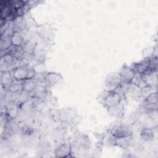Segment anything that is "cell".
I'll return each mask as SVG.
<instances>
[{"mask_svg":"<svg viewBox=\"0 0 158 158\" xmlns=\"http://www.w3.org/2000/svg\"><path fill=\"white\" fill-rule=\"evenodd\" d=\"M123 100L125 99L115 90H104L99 94L98 97L99 102L107 109L118 105Z\"/></svg>","mask_w":158,"mask_h":158,"instance_id":"1","label":"cell"},{"mask_svg":"<svg viewBox=\"0 0 158 158\" xmlns=\"http://www.w3.org/2000/svg\"><path fill=\"white\" fill-rule=\"evenodd\" d=\"M14 80L24 81L35 77L36 72L35 69L28 65H22L14 69L12 71Z\"/></svg>","mask_w":158,"mask_h":158,"instance_id":"2","label":"cell"},{"mask_svg":"<svg viewBox=\"0 0 158 158\" xmlns=\"http://www.w3.org/2000/svg\"><path fill=\"white\" fill-rule=\"evenodd\" d=\"M13 55L10 54H5L1 56V71H12L14 69L18 67L17 64L20 63Z\"/></svg>","mask_w":158,"mask_h":158,"instance_id":"3","label":"cell"},{"mask_svg":"<svg viewBox=\"0 0 158 158\" xmlns=\"http://www.w3.org/2000/svg\"><path fill=\"white\" fill-rule=\"evenodd\" d=\"M109 131L115 138L131 136L133 135L131 128L129 126L123 123L113 125L110 129H109Z\"/></svg>","mask_w":158,"mask_h":158,"instance_id":"4","label":"cell"},{"mask_svg":"<svg viewBox=\"0 0 158 158\" xmlns=\"http://www.w3.org/2000/svg\"><path fill=\"white\" fill-rule=\"evenodd\" d=\"M157 104H158V99H157V91L153 92L148 97L144 99L142 107L144 109L146 112H150L152 111L157 110Z\"/></svg>","mask_w":158,"mask_h":158,"instance_id":"5","label":"cell"},{"mask_svg":"<svg viewBox=\"0 0 158 158\" xmlns=\"http://www.w3.org/2000/svg\"><path fill=\"white\" fill-rule=\"evenodd\" d=\"M48 85L45 81L38 82L35 89L30 94V96L38 101L44 100L48 95Z\"/></svg>","mask_w":158,"mask_h":158,"instance_id":"6","label":"cell"},{"mask_svg":"<svg viewBox=\"0 0 158 158\" xmlns=\"http://www.w3.org/2000/svg\"><path fill=\"white\" fill-rule=\"evenodd\" d=\"M72 151V144L69 143H62L59 145L54 151L55 157H69L71 156Z\"/></svg>","mask_w":158,"mask_h":158,"instance_id":"7","label":"cell"},{"mask_svg":"<svg viewBox=\"0 0 158 158\" xmlns=\"http://www.w3.org/2000/svg\"><path fill=\"white\" fill-rule=\"evenodd\" d=\"M118 73L122 80V82L124 83H131V80L135 75L130 66L127 65L126 64H124L122 66Z\"/></svg>","mask_w":158,"mask_h":158,"instance_id":"8","label":"cell"},{"mask_svg":"<svg viewBox=\"0 0 158 158\" xmlns=\"http://www.w3.org/2000/svg\"><path fill=\"white\" fill-rule=\"evenodd\" d=\"M121 83L122 80L118 72L109 73L106 79V85L108 90H114Z\"/></svg>","mask_w":158,"mask_h":158,"instance_id":"9","label":"cell"},{"mask_svg":"<svg viewBox=\"0 0 158 158\" xmlns=\"http://www.w3.org/2000/svg\"><path fill=\"white\" fill-rule=\"evenodd\" d=\"M149 66V57H147L138 62L133 63L130 67L133 69L135 74L142 75L148 70Z\"/></svg>","mask_w":158,"mask_h":158,"instance_id":"10","label":"cell"},{"mask_svg":"<svg viewBox=\"0 0 158 158\" xmlns=\"http://www.w3.org/2000/svg\"><path fill=\"white\" fill-rule=\"evenodd\" d=\"M143 80L146 85L157 87V71L147 70L141 75Z\"/></svg>","mask_w":158,"mask_h":158,"instance_id":"11","label":"cell"},{"mask_svg":"<svg viewBox=\"0 0 158 158\" xmlns=\"http://www.w3.org/2000/svg\"><path fill=\"white\" fill-rule=\"evenodd\" d=\"M6 107V114L9 119H15L20 114V106L15 102H7V104L4 105Z\"/></svg>","mask_w":158,"mask_h":158,"instance_id":"12","label":"cell"},{"mask_svg":"<svg viewBox=\"0 0 158 158\" xmlns=\"http://www.w3.org/2000/svg\"><path fill=\"white\" fill-rule=\"evenodd\" d=\"M14 81V80L12 77L11 71H9V70L1 71V85L3 89L7 90V89L11 85V84L13 83Z\"/></svg>","mask_w":158,"mask_h":158,"instance_id":"13","label":"cell"},{"mask_svg":"<svg viewBox=\"0 0 158 158\" xmlns=\"http://www.w3.org/2000/svg\"><path fill=\"white\" fill-rule=\"evenodd\" d=\"M63 79L62 76L58 73L56 72H46L45 73V81L46 82L48 86H52Z\"/></svg>","mask_w":158,"mask_h":158,"instance_id":"14","label":"cell"},{"mask_svg":"<svg viewBox=\"0 0 158 158\" xmlns=\"http://www.w3.org/2000/svg\"><path fill=\"white\" fill-rule=\"evenodd\" d=\"M132 135L120 138H116L115 139V146H118L125 150L128 149V148H130L132 145Z\"/></svg>","mask_w":158,"mask_h":158,"instance_id":"15","label":"cell"},{"mask_svg":"<svg viewBox=\"0 0 158 158\" xmlns=\"http://www.w3.org/2000/svg\"><path fill=\"white\" fill-rule=\"evenodd\" d=\"M140 136L142 140L144 142H151L155 137L154 128L151 127H143L140 132Z\"/></svg>","mask_w":158,"mask_h":158,"instance_id":"16","label":"cell"},{"mask_svg":"<svg viewBox=\"0 0 158 158\" xmlns=\"http://www.w3.org/2000/svg\"><path fill=\"white\" fill-rule=\"evenodd\" d=\"M25 37L22 34V32L14 31L11 36V43L12 46L20 47L25 43Z\"/></svg>","mask_w":158,"mask_h":158,"instance_id":"17","label":"cell"},{"mask_svg":"<svg viewBox=\"0 0 158 158\" xmlns=\"http://www.w3.org/2000/svg\"><path fill=\"white\" fill-rule=\"evenodd\" d=\"M14 31L22 32L26 30L27 21L24 16H19L14 21Z\"/></svg>","mask_w":158,"mask_h":158,"instance_id":"18","label":"cell"},{"mask_svg":"<svg viewBox=\"0 0 158 158\" xmlns=\"http://www.w3.org/2000/svg\"><path fill=\"white\" fill-rule=\"evenodd\" d=\"M124 109H125V105L123 100L121 102V103H120L118 105L114 107L110 108L107 109V110H108V112L112 116L119 118V117H122L123 115Z\"/></svg>","mask_w":158,"mask_h":158,"instance_id":"19","label":"cell"},{"mask_svg":"<svg viewBox=\"0 0 158 158\" xmlns=\"http://www.w3.org/2000/svg\"><path fill=\"white\" fill-rule=\"evenodd\" d=\"M7 91L12 94H20L23 91V81H19L14 80L13 83L11 84V85L9 87Z\"/></svg>","mask_w":158,"mask_h":158,"instance_id":"20","label":"cell"},{"mask_svg":"<svg viewBox=\"0 0 158 158\" xmlns=\"http://www.w3.org/2000/svg\"><path fill=\"white\" fill-rule=\"evenodd\" d=\"M76 144H77L78 148H82L83 149H86L89 148L90 142L88 137L86 135L81 134L77 138Z\"/></svg>","mask_w":158,"mask_h":158,"instance_id":"21","label":"cell"},{"mask_svg":"<svg viewBox=\"0 0 158 158\" xmlns=\"http://www.w3.org/2000/svg\"><path fill=\"white\" fill-rule=\"evenodd\" d=\"M23 91L28 93V94H31L35 89L38 85V81L35 79L32 78L23 81Z\"/></svg>","mask_w":158,"mask_h":158,"instance_id":"22","label":"cell"},{"mask_svg":"<svg viewBox=\"0 0 158 158\" xmlns=\"http://www.w3.org/2000/svg\"><path fill=\"white\" fill-rule=\"evenodd\" d=\"M22 47L23 48L24 52L33 55L36 49L37 44L35 41L28 40L25 41V43Z\"/></svg>","mask_w":158,"mask_h":158,"instance_id":"23","label":"cell"},{"mask_svg":"<svg viewBox=\"0 0 158 158\" xmlns=\"http://www.w3.org/2000/svg\"><path fill=\"white\" fill-rule=\"evenodd\" d=\"M115 139L116 138L108 130V131L104 135L102 143L107 146H115Z\"/></svg>","mask_w":158,"mask_h":158,"instance_id":"24","label":"cell"},{"mask_svg":"<svg viewBox=\"0 0 158 158\" xmlns=\"http://www.w3.org/2000/svg\"><path fill=\"white\" fill-rule=\"evenodd\" d=\"M156 87H153L149 85H146L140 88V98H143V99L146 98L153 92L156 91Z\"/></svg>","mask_w":158,"mask_h":158,"instance_id":"25","label":"cell"},{"mask_svg":"<svg viewBox=\"0 0 158 158\" xmlns=\"http://www.w3.org/2000/svg\"><path fill=\"white\" fill-rule=\"evenodd\" d=\"M131 83L139 88H141L145 86H146L144 81L143 80L141 75L140 74H135L133 77V79L131 81Z\"/></svg>","mask_w":158,"mask_h":158,"instance_id":"26","label":"cell"},{"mask_svg":"<svg viewBox=\"0 0 158 158\" xmlns=\"http://www.w3.org/2000/svg\"><path fill=\"white\" fill-rule=\"evenodd\" d=\"M21 133L23 135L30 136L33 134V128L28 125H24L21 127Z\"/></svg>","mask_w":158,"mask_h":158,"instance_id":"27","label":"cell"}]
</instances>
